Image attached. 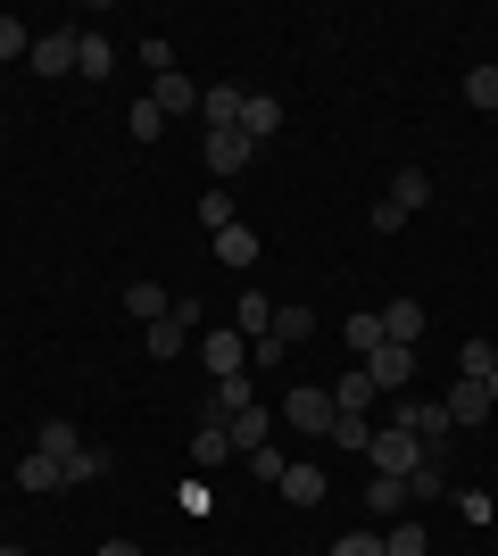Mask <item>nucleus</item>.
<instances>
[{
    "label": "nucleus",
    "mask_w": 498,
    "mask_h": 556,
    "mask_svg": "<svg viewBox=\"0 0 498 556\" xmlns=\"http://www.w3.org/2000/svg\"><path fill=\"white\" fill-rule=\"evenodd\" d=\"M366 465H374V473H391V482H407V473L424 465V441H416L407 424H374V441H366Z\"/></svg>",
    "instance_id": "nucleus-1"
},
{
    "label": "nucleus",
    "mask_w": 498,
    "mask_h": 556,
    "mask_svg": "<svg viewBox=\"0 0 498 556\" xmlns=\"http://www.w3.org/2000/svg\"><path fill=\"white\" fill-rule=\"evenodd\" d=\"M191 332H200V300H191V291H175V307H166L158 325H142V349H150V357H183Z\"/></svg>",
    "instance_id": "nucleus-2"
},
{
    "label": "nucleus",
    "mask_w": 498,
    "mask_h": 556,
    "mask_svg": "<svg viewBox=\"0 0 498 556\" xmlns=\"http://www.w3.org/2000/svg\"><path fill=\"white\" fill-rule=\"evenodd\" d=\"M283 424L324 441V432H332V391H324V382H291V391H283Z\"/></svg>",
    "instance_id": "nucleus-3"
},
{
    "label": "nucleus",
    "mask_w": 498,
    "mask_h": 556,
    "mask_svg": "<svg viewBox=\"0 0 498 556\" xmlns=\"http://www.w3.org/2000/svg\"><path fill=\"white\" fill-rule=\"evenodd\" d=\"M357 366H366V382H374L382 399H399L407 382H416V349H399V341H382L374 357H357Z\"/></svg>",
    "instance_id": "nucleus-4"
},
{
    "label": "nucleus",
    "mask_w": 498,
    "mask_h": 556,
    "mask_svg": "<svg viewBox=\"0 0 498 556\" xmlns=\"http://www.w3.org/2000/svg\"><path fill=\"white\" fill-rule=\"evenodd\" d=\"M75 42H84L75 25H50V34H34V59H25V67L59 84V75H75Z\"/></svg>",
    "instance_id": "nucleus-5"
},
{
    "label": "nucleus",
    "mask_w": 498,
    "mask_h": 556,
    "mask_svg": "<svg viewBox=\"0 0 498 556\" xmlns=\"http://www.w3.org/2000/svg\"><path fill=\"white\" fill-rule=\"evenodd\" d=\"M241 100H250V84H208L200 92V134H241Z\"/></svg>",
    "instance_id": "nucleus-6"
},
{
    "label": "nucleus",
    "mask_w": 498,
    "mask_h": 556,
    "mask_svg": "<svg viewBox=\"0 0 498 556\" xmlns=\"http://www.w3.org/2000/svg\"><path fill=\"white\" fill-rule=\"evenodd\" d=\"M200 150H208V175H216V184H233L241 166L258 159V141H250V134H200Z\"/></svg>",
    "instance_id": "nucleus-7"
},
{
    "label": "nucleus",
    "mask_w": 498,
    "mask_h": 556,
    "mask_svg": "<svg viewBox=\"0 0 498 556\" xmlns=\"http://www.w3.org/2000/svg\"><path fill=\"white\" fill-rule=\"evenodd\" d=\"M200 366H208L216 382H225V374H250V341H241L233 325H225V332H208V341H200Z\"/></svg>",
    "instance_id": "nucleus-8"
},
{
    "label": "nucleus",
    "mask_w": 498,
    "mask_h": 556,
    "mask_svg": "<svg viewBox=\"0 0 498 556\" xmlns=\"http://www.w3.org/2000/svg\"><path fill=\"white\" fill-rule=\"evenodd\" d=\"M324 391H332V416H374V382H366V366H349V374H341V382H324Z\"/></svg>",
    "instance_id": "nucleus-9"
},
{
    "label": "nucleus",
    "mask_w": 498,
    "mask_h": 556,
    "mask_svg": "<svg viewBox=\"0 0 498 556\" xmlns=\"http://www.w3.org/2000/svg\"><path fill=\"white\" fill-rule=\"evenodd\" d=\"M225 457H233V432H225V416L200 407V424H191V465H225Z\"/></svg>",
    "instance_id": "nucleus-10"
},
{
    "label": "nucleus",
    "mask_w": 498,
    "mask_h": 556,
    "mask_svg": "<svg viewBox=\"0 0 498 556\" xmlns=\"http://www.w3.org/2000/svg\"><path fill=\"white\" fill-rule=\"evenodd\" d=\"M150 100H158V116H200V84H191L183 67L158 75V84H150Z\"/></svg>",
    "instance_id": "nucleus-11"
},
{
    "label": "nucleus",
    "mask_w": 498,
    "mask_h": 556,
    "mask_svg": "<svg viewBox=\"0 0 498 556\" xmlns=\"http://www.w3.org/2000/svg\"><path fill=\"white\" fill-rule=\"evenodd\" d=\"M382 200H391V208H407V216H416V208H432V166H399Z\"/></svg>",
    "instance_id": "nucleus-12"
},
{
    "label": "nucleus",
    "mask_w": 498,
    "mask_h": 556,
    "mask_svg": "<svg viewBox=\"0 0 498 556\" xmlns=\"http://www.w3.org/2000/svg\"><path fill=\"white\" fill-rule=\"evenodd\" d=\"M241 134H250V141H274V134H283V100H274V92H250V100H241Z\"/></svg>",
    "instance_id": "nucleus-13"
},
{
    "label": "nucleus",
    "mask_w": 498,
    "mask_h": 556,
    "mask_svg": "<svg viewBox=\"0 0 498 556\" xmlns=\"http://www.w3.org/2000/svg\"><path fill=\"white\" fill-rule=\"evenodd\" d=\"M382 341H399V349L424 341V300H391L382 307Z\"/></svg>",
    "instance_id": "nucleus-14"
},
{
    "label": "nucleus",
    "mask_w": 498,
    "mask_h": 556,
    "mask_svg": "<svg viewBox=\"0 0 498 556\" xmlns=\"http://www.w3.org/2000/svg\"><path fill=\"white\" fill-rule=\"evenodd\" d=\"M225 432H233V457H250V448L274 441V416H266V407H241V416H225Z\"/></svg>",
    "instance_id": "nucleus-15"
},
{
    "label": "nucleus",
    "mask_w": 498,
    "mask_h": 556,
    "mask_svg": "<svg viewBox=\"0 0 498 556\" xmlns=\"http://www.w3.org/2000/svg\"><path fill=\"white\" fill-rule=\"evenodd\" d=\"M17 490H34V498H50V490H67L59 457H42V448H25V457H17Z\"/></svg>",
    "instance_id": "nucleus-16"
},
{
    "label": "nucleus",
    "mask_w": 498,
    "mask_h": 556,
    "mask_svg": "<svg viewBox=\"0 0 498 556\" xmlns=\"http://www.w3.org/2000/svg\"><path fill=\"white\" fill-rule=\"evenodd\" d=\"M258 250H266V241H258L250 225H225V232H216V257H225L233 275H250V266H258Z\"/></svg>",
    "instance_id": "nucleus-17"
},
{
    "label": "nucleus",
    "mask_w": 498,
    "mask_h": 556,
    "mask_svg": "<svg viewBox=\"0 0 498 556\" xmlns=\"http://www.w3.org/2000/svg\"><path fill=\"white\" fill-rule=\"evenodd\" d=\"M34 448H42V457H59V473H67V457L84 448V432H75L67 416H50V424H34Z\"/></svg>",
    "instance_id": "nucleus-18"
},
{
    "label": "nucleus",
    "mask_w": 498,
    "mask_h": 556,
    "mask_svg": "<svg viewBox=\"0 0 498 556\" xmlns=\"http://www.w3.org/2000/svg\"><path fill=\"white\" fill-rule=\"evenodd\" d=\"M233 332H241V341H266V332H274V300H266V291H241Z\"/></svg>",
    "instance_id": "nucleus-19"
},
{
    "label": "nucleus",
    "mask_w": 498,
    "mask_h": 556,
    "mask_svg": "<svg viewBox=\"0 0 498 556\" xmlns=\"http://www.w3.org/2000/svg\"><path fill=\"white\" fill-rule=\"evenodd\" d=\"M440 407H449V424H482V416H490V391H482V382H465V374H457V382H449V399H440Z\"/></svg>",
    "instance_id": "nucleus-20"
},
{
    "label": "nucleus",
    "mask_w": 498,
    "mask_h": 556,
    "mask_svg": "<svg viewBox=\"0 0 498 556\" xmlns=\"http://www.w3.org/2000/svg\"><path fill=\"white\" fill-rule=\"evenodd\" d=\"M166 307H175V291H166V282H125V316H142V325H158Z\"/></svg>",
    "instance_id": "nucleus-21"
},
{
    "label": "nucleus",
    "mask_w": 498,
    "mask_h": 556,
    "mask_svg": "<svg viewBox=\"0 0 498 556\" xmlns=\"http://www.w3.org/2000/svg\"><path fill=\"white\" fill-rule=\"evenodd\" d=\"M324 465H291V473H283V498H291V507H316V498H324Z\"/></svg>",
    "instance_id": "nucleus-22"
},
{
    "label": "nucleus",
    "mask_w": 498,
    "mask_h": 556,
    "mask_svg": "<svg viewBox=\"0 0 498 556\" xmlns=\"http://www.w3.org/2000/svg\"><path fill=\"white\" fill-rule=\"evenodd\" d=\"M366 507H374V523H399V515H407V482L374 473V490H366Z\"/></svg>",
    "instance_id": "nucleus-23"
},
{
    "label": "nucleus",
    "mask_w": 498,
    "mask_h": 556,
    "mask_svg": "<svg viewBox=\"0 0 498 556\" xmlns=\"http://www.w3.org/2000/svg\"><path fill=\"white\" fill-rule=\"evenodd\" d=\"M382 556H432V540H424V523H382Z\"/></svg>",
    "instance_id": "nucleus-24"
},
{
    "label": "nucleus",
    "mask_w": 498,
    "mask_h": 556,
    "mask_svg": "<svg viewBox=\"0 0 498 556\" xmlns=\"http://www.w3.org/2000/svg\"><path fill=\"white\" fill-rule=\"evenodd\" d=\"M241 407H258V399H250V374H225L208 391V416H241Z\"/></svg>",
    "instance_id": "nucleus-25"
},
{
    "label": "nucleus",
    "mask_w": 498,
    "mask_h": 556,
    "mask_svg": "<svg viewBox=\"0 0 498 556\" xmlns=\"http://www.w3.org/2000/svg\"><path fill=\"white\" fill-rule=\"evenodd\" d=\"M75 75H92V84H100V75H117V50L100 42V34H84V42H75Z\"/></svg>",
    "instance_id": "nucleus-26"
},
{
    "label": "nucleus",
    "mask_w": 498,
    "mask_h": 556,
    "mask_svg": "<svg viewBox=\"0 0 498 556\" xmlns=\"http://www.w3.org/2000/svg\"><path fill=\"white\" fill-rule=\"evenodd\" d=\"M308 332H316V307H299V300H291V307H274V341H283V349H299Z\"/></svg>",
    "instance_id": "nucleus-27"
},
{
    "label": "nucleus",
    "mask_w": 498,
    "mask_h": 556,
    "mask_svg": "<svg viewBox=\"0 0 498 556\" xmlns=\"http://www.w3.org/2000/svg\"><path fill=\"white\" fill-rule=\"evenodd\" d=\"M341 341H349L357 357H374V349H382V316H374V307H357L349 325H341Z\"/></svg>",
    "instance_id": "nucleus-28"
},
{
    "label": "nucleus",
    "mask_w": 498,
    "mask_h": 556,
    "mask_svg": "<svg viewBox=\"0 0 498 556\" xmlns=\"http://www.w3.org/2000/svg\"><path fill=\"white\" fill-rule=\"evenodd\" d=\"M440 490H449V457H424L407 473V498H440Z\"/></svg>",
    "instance_id": "nucleus-29"
},
{
    "label": "nucleus",
    "mask_w": 498,
    "mask_h": 556,
    "mask_svg": "<svg viewBox=\"0 0 498 556\" xmlns=\"http://www.w3.org/2000/svg\"><path fill=\"white\" fill-rule=\"evenodd\" d=\"M324 441H332V448H357V457H366V441H374V416H332Z\"/></svg>",
    "instance_id": "nucleus-30"
},
{
    "label": "nucleus",
    "mask_w": 498,
    "mask_h": 556,
    "mask_svg": "<svg viewBox=\"0 0 498 556\" xmlns=\"http://www.w3.org/2000/svg\"><path fill=\"white\" fill-rule=\"evenodd\" d=\"M200 225H208V232L241 225V216H233V191H225V184H208V191H200Z\"/></svg>",
    "instance_id": "nucleus-31"
},
{
    "label": "nucleus",
    "mask_w": 498,
    "mask_h": 556,
    "mask_svg": "<svg viewBox=\"0 0 498 556\" xmlns=\"http://www.w3.org/2000/svg\"><path fill=\"white\" fill-rule=\"evenodd\" d=\"M125 134H133V141H158V134H166V116H158V100H150V92L125 109Z\"/></svg>",
    "instance_id": "nucleus-32"
},
{
    "label": "nucleus",
    "mask_w": 498,
    "mask_h": 556,
    "mask_svg": "<svg viewBox=\"0 0 498 556\" xmlns=\"http://www.w3.org/2000/svg\"><path fill=\"white\" fill-rule=\"evenodd\" d=\"M100 473H108V448H92V441H84V448H75V457H67V490L100 482Z\"/></svg>",
    "instance_id": "nucleus-33"
},
{
    "label": "nucleus",
    "mask_w": 498,
    "mask_h": 556,
    "mask_svg": "<svg viewBox=\"0 0 498 556\" xmlns=\"http://www.w3.org/2000/svg\"><path fill=\"white\" fill-rule=\"evenodd\" d=\"M283 473H291V457H283L274 441H266V448H250V482H274V490H283Z\"/></svg>",
    "instance_id": "nucleus-34"
},
{
    "label": "nucleus",
    "mask_w": 498,
    "mask_h": 556,
    "mask_svg": "<svg viewBox=\"0 0 498 556\" xmlns=\"http://www.w3.org/2000/svg\"><path fill=\"white\" fill-rule=\"evenodd\" d=\"M490 366H498L490 341H465V349H457V374H465V382H490Z\"/></svg>",
    "instance_id": "nucleus-35"
},
{
    "label": "nucleus",
    "mask_w": 498,
    "mask_h": 556,
    "mask_svg": "<svg viewBox=\"0 0 498 556\" xmlns=\"http://www.w3.org/2000/svg\"><path fill=\"white\" fill-rule=\"evenodd\" d=\"M0 59H34V25L25 17H0Z\"/></svg>",
    "instance_id": "nucleus-36"
},
{
    "label": "nucleus",
    "mask_w": 498,
    "mask_h": 556,
    "mask_svg": "<svg viewBox=\"0 0 498 556\" xmlns=\"http://www.w3.org/2000/svg\"><path fill=\"white\" fill-rule=\"evenodd\" d=\"M465 100H474V109H498V59H490V67H474V75H465Z\"/></svg>",
    "instance_id": "nucleus-37"
},
{
    "label": "nucleus",
    "mask_w": 498,
    "mask_h": 556,
    "mask_svg": "<svg viewBox=\"0 0 498 556\" xmlns=\"http://www.w3.org/2000/svg\"><path fill=\"white\" fill-rule=\"evenodd\" d=\"M142 67H150V84L175 75V42H166V34H150V42H142Z\"/></svg>",
    "instance_id": "nucleus-38"
},
{
    "label": "nucleus",
    "mask_w": 498,
    "mask_h": 556,
    "mask_svg": "<svg viewBox=\"0 0 498 556\" xmlns=\"http://www.w3.org/2000/svg\"><path fill=\"white\" fill-rule=\"evenodd\" d=\"M332 556H382V532H341V540H332Z\"/></svg>",
    "instance_id": "nucleus-39"
},
{
    "label": "nucleus",
    "mask_w": 498,
    "mask_h": 556,
    "mask_svg": "<svg viewBox=\"0 0 498 556\" xmlns=\"http://www.w3.org/2000/svg\"><path fill=\"white\" fill-rule=\"evenodd\" d=\"M100 556H150V548H133V540H108V548H100Z\"/></svg>",
    "instance_id": "nucleus-40"
},
{
    "label": "nucleus",
    "mask_w": 498,
    "mask_h": 556,
    "mask_svg": "<svg viewBox=\"0 0 498 556\" xmlns=\"http://www.w3.org/2000/svg\"><path fill=\"white\" fill-rule=\"evenodd\" d=\"M482 391H490V407H498V366H490V382H482Z\"/></svg>",
    "instance_id": "nucleus-41"
},
{
    "label": "nucleus",
    "mask_w": 498,
    "mask_h": 556,
    "mask_svg": "<svg viewBox=\"0 0 498 556\" xmlns=\"http://www.w3.org/2000/svg\"><path fill=\"white\" fill-rule=\"evenodd\" d=\"M0 556H25V548H0Z\"/></svg>",
    "instance_id": "nucleus-42"
}]
</instances>
